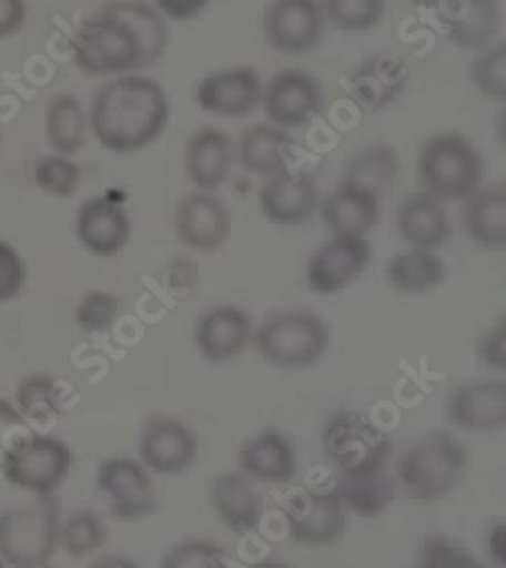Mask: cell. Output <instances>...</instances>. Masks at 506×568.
Returning <instances> with one entry per match:
<instances>
[{
  "instance_id": "obj_30",
  "label": "cell",
  "mask_w": 506,
  "mask_h": 568,
  "mask_svg": "<svg viewBox=\"0 0 506 568\" xmlns=\"http://www.w3.org/2000/svg\"><path fill=\"white\" fill-rule=\"evenodd\" d=\"M90 118L71 93L53 98L47 110V140L63 156L78 154L85 144Z\"/></svg>"
},
{
  "instance_id": "obj_4",
  "label": "cell",
  "mask_w": 506,
  "mask_h": 568,
  "mask_svg": "<svg viewBox=\"0 0 506 568\" xmlns=\"http://www.w3.org/2000/svg\"><path fill=\"white\" fill-rule=\"evenodd\" d=\"M417 174L426 193L437 201H466L483 184V156L468 138L439 134L427 140L419 152Z\"/></svg>"
},
{
  "instance_id": "obj_47",
  "label": "cell",
  "mask_w": 506,
  "mask_h": 568,
  "mask_svg": "<svg viewBox=\"0 0 506 568\" xmlns=\"http://www.w3.org/2000/svg\"><path fill=\"white\" fill-rule=\"evenodd\" d=\"M0 423H7V425L23 423V415L19 410L12 409L7 400H0Z\"/></svg>"
},
{
  "instance_id": "obj_37",
  "label": "cell",
  "mask_w": 506,
  "mask_h": 568,
  "mask_svg": "<svg viewBox=\"0 0 506 568\" xmlns=\"http://www.w3.org/2000/svg\"><path fill=\"white\" fill-rule=\"evenodd\" d=\"M36 182L41 191H45L51 196L70 199L80 189V166L68 156L55 152L51 156L37 160Z\"/></svg>"
},
{
  "instance_id": "obj_5",
  "label": "cell",
  "mask_w": 506,
  "mask_h": 568,
  "mask_svg": "<svg viewBox=\"0 0 506 568\" xmlns=\"http://www.w3.org/2000/svg\"><path fill=\"white\" fill-rule=\"evenodd\" d=\"M323 445L338 476L348 478L385 469L393 454L392 437L357 410L331 417L324 425Z\"/></svg>"
},
{
  "instance_id": "obj_48",
  "label": "cell",
  "mask_w": 506,
  "mask_h": 568,
  "mask_svg": "<svg viewBox=\"0 0 506 568\" xmlns=\"http://www.w3.org/2000/svg\"><path fill=\"white\" fill-rule=\"evenodd\" d=\"M444 0H412V4L417 9H437Z\"/></svg>"
},
{
  "instance_id": "obj_18",
  "label": "cell",
  "mask_w": 506,
  "mask_h": 568,
  "mask_svg": "<svg viewBox=\"0 0 506 568\" xmlns=\"http://www.w3.org/2000/svg\"><path fill=\"white\" fill-rule=\"evenodd\" d=\"M140 457L159 476L183 474L195 464V435L181 420H152L140 437Z\"/></svg>"
},
{
  "instance_id": "obj_49",
  "label": "cell",
  "mask_w": 506,
  "mask_h": 568,
  "mask_svg": "<svg viewBox=\"0 0 506 568\" xmlns=\"http://www.w3.org/2000/svg\"><path fill=\"white\" fill-rule=\"evenodd\" d=\"M0 567H2V560H0Z\"/></svg>"
},
{
  "instance_id": "obj_43",
  "label": "cell",
  "mask_w": 506,
  "mask_h": 568,
  "mask_svg": "<svg viewBox=\"0 0 506 568\" xmlns=\"http://www.w3.org/2000/svg\"><path fill=\"white\" fill-rule=\"evenodd\" d=\"M480 358L486 366L505 371L506 366V326L500 320L480 342Z\"/></svg>"
},
{
  "instance_id": "obj_29",
  "label": "cell",
  "mask_w": 506,
  "mask_h": 568,
  "mask_svg": "<svg viewBox=\"0 0 506 568\" xmlns=\"http://www.w3.org/2000/svg\"><path fill=\"white\" fill-rule=\"evenodd\" d=\"M336 494L341 496L345 510L361 518H377L395 498V481L387 467L363 476H338Z\"/></svg>"
},
{
  "instance_id": "obj_1",
  "label": "cell",
  "mask_w": 506,
  "mask_h": 568,
  "mask_svg": "<svg viewBox=\"0 0 506 568\" xmlns=\"http://www.w3.org/2000/svg\"><path fill=\"white\" fill-rule=\"evenodd\" d=\"M169 122V98L159 81L120 75L95 91L90 128L110 152L130 154L150 146Z\"/></svg>"
},
{
  "instance_id": "obj_17",
  "label": "cell",
  "mask_w": 506,
  "mask_h": 568,
  "mask_svg": "<svg viewBox=\"0 0 506 568\" xmlns=\"http://www.w3.org/2000/svg\"><path fill=\"white\" fill-rule=\"evenodd\" d=\"M132 233V221L126 209L112 199H90L75 216V235L83 250L98 257H112L126 247Z\"/></svg>"
},
{
  "instance_id": "obj_31",
  "label": "cell",
  "mask_w": 506,
  "mask_h": 568,
  "mask_svg": "<svg viewBox=\"0 0 506 568\" xmlns=\"http://www.w3.org/2000/svg\"><path fill=\"white\" fill-rule=\"evenodd\" d=\"M108 9L126 19L139 34L144 49V68L159 63L169 45V27L161 12L144 0H114L108 4Z\"/></svg>"
},
{
  "instance_id": "obj_20",
  "label": "cell",
  "mask_w": 506,
  "mask_h": 568,
  "mask_svg": "<svg viewBox=\"0 0 506 568\" xmlns=\"http://www.w3.org/2000/svg\"><path fill=\"white\" fill-rule=\"evenodd\" d=\"M323 221L333 237H365L380 223V196L341 181L323 205Z\"/></svg>"
},
{
  "instance_id": "obj_22",
  "label": "cell",
  "mask_w": 506,
  "mask_h": 568,
  "mask_svg": "<svg viewBox=\"0 0 506 568\" xmlns=\"http://www.w3.org/2000/svg\"><path fill=\"white\" fill-rule=\"evenodd\" d=\"M397 231L414 250H437L452 235L448 211L436 196L409 194L397 211Z\"/></svg>"
},
{
  "instance_id": "obj_14",
  "label": "cell",
  "mask_w": 506,
  "mask_h": 568,
  "mask_svg": "<svg viewBox=\"0 0 506 568\" xmlns=\"http://www.w3.org/2000/svg\"><path fill=\"white\" fill-rule=\"evenodd\" d=\"M264 88L252 68H231L208 75L196 88V103L219 118H245L262 103Z\"/></svg>"
},
{
  "instance_id": "obj_23",
  "label": "cell",
  "mask_w": 506,
  "mask_h": 568,
  "mask_svg": "<svg viewBox=\"0 0 506 568\" xmlns=\"http://www.w3.org/2000/svg\"><path fill=\"white\" fill-rule=\"evenodd\" d=\"M437 11L449 39L464 49H483L500 29L498 0H444Z\"/></svg>"
},
{
  "instance_id": "obj_15",
  "label": "cell",
  "mask_w": 506,
  "mask_h": 568,
  "mask_svg": "<svg viewBox=\"0 0 506 568\" xmlns=\"http://www.w3.org/2000/svg\"><path fill=\"white\" fill-rule=\"evenodd\" d=\"M318 189L304 172H277L270 176L260 191V209L267 221L280 227H296L318 211Z\"/></svg>"
},
{
  "instance_id": "obj_42",
  "label": "cell",
  "mask_w": 506,
  "mask_h": 568,
  "mask_svg": "<svg viewBox=\"0 0 506 568\" xmlns=\"http://www.w3.org/2000/svg\"><path fill=\"white\" fill-rule=\"evenodd\" d=\"M419 565L439 568L476 567V560L464 548L449 542L446 538H429L422 548Z\"/></svg>"
},
{
  "instance_id": "obj_40",
  "label": "cell",
  "mask_w": 506,
  "mask_h": 568,
  "mask_svg": "<svg viewBox=\"0 0 506 568\" xmlns=\"http://www.w3.org/2000/svg\"><path fill=\"white\" fill-rule=\"evenodd\" d=\"M227 565V555L223 548L211 545V542H184V545L173 548L166 558H164V567L169 568H186V567H223Z\"/></svg>"
},
{
  "instance_id": "obj_33",
  "label": "cell",
  "mask_w": 506,
  "mask_h": 568,
  "mask_svg": "<svg viewBox=\"0 0 506 568\" xmlns=\"http://www.w3.org/2000/svg\"><path fill=\"white\" fill-rule=\"evenodd\" d=\"M397 174H399V160L395 150L389 146H375L363 152L348 164L343 181L353 182L368 193L381 196L392 186Z\"/></svg>"
},
{
  "instance_id": "obj_45",
  "label": "cell",
  "mask_w": 506,
  "mask_h": 568,
  "mask_svg": "<svg viewBox=\"0 0 506 568\" xmlns=\"http://www.w3.org/2000/svg\"><path fill=\"white\" fill-rule=\"evenodd\" d=\"M24 19H27L24 0H0V39L19 33Z\"/></svg>"
},
{
  "instance_id": "obj_6",
  "label": "cell",
  "mask_w": 506,
  "mask_h": 568,
  "mask_svg": "<svg viewBox=\"0 0 506 568\" xmlns=\"http://www.w3.org/2000/svg\"><path fill=\"white\" fill-rule=\"evenodd\" d=\"M59 542V518L53 501L0 514V560L11 567H43Z\"/></svg>"
},
{
  "instance_id": "obj_21",
  "label": "cell",
  "mask_w": 506,
  "mask_h": 568,
  "mask_svg": "<svg viewBox=\"0 0 506 568\" xmlns=\"http://www.w3.org/2000/svg\"><path fill=\"white\" fill-rule=\"evenodd\" d=\"M449 420L464 432H490L506 420L505 381H484L454 390L448 403Z\"/></svg>"
},
{
  "instance_id": "obj_19",
  "label": "cell",
  "mask_w": 506,
  "mask_h": 568,
  "mask_svg": "<svg viewBox=\"0 0 506 568\" xmlns=\"http://www.w3.org/2000/svg\"><path fill=\"white\" fill-rule=\"evenodd\" d=\"M252 320L237 306H215L196 322L195 344L209 363H230L252 341Z\"/></svg>"
},
{
  "instance_id": "obj_25",
  "label": "cell",
  "mask_w": 506,
  "mask_h": 568,
  "mask_svg": "<svg viewBox=\"0 0 506 568\" xmlns=\"http://www.w3.org/2000/svg\"><path fill=\"white\" fill-rule=\"evenodd\" d=\"M211 498L219 518L237 535H247L262 523V494L242 474H225L215 478L211 486Z\"/></svg>"
},
{
  "instance_id": "obj_46",
  "label": "cell",
  "mask_w": 506,
  "mask_h": 568,
  "mask_svg": "<svg viewBox=\"0 0 506 568\" xmlns=\"http://www.w3.org/2000/svg\"><path fill=\"white\" fill-rule=\"evenodd\" d=\"M488 546H490V555L495 558L498 565H506V526L505 523L496 524L488 538Z\"/></svg>"
},
{
  "instance_id": "obj_13",
  "label": "cell",
  "mask_w": 506,
  "mask_h": 568,
  "mask_svg": "<svg viewBox=\"0 0 506 568\" xmlns=\"http://www.w3.org/2000/svg\"><path fill=\"white\" fill-rule=\"evenodd\" d=\"M98 486L110 500V511L120 520H139L156 510V494L149 471L128 457L108 459L100 467Z\"/></svg>"
},
{
  "instance_id": "obj_32",
  "label": "cell",
  "mask_w": 506,
  "mask_h": 568,
  "mask_svg": "<svg viewBox=\"0 0 506 568\" xmlns=\"http://www.w3.org/2000/svg\"><path fill=\"white\" fill-rule=\"evenodd\" d=\"M444 263L432 251L412 250L395 255L389 263V282L403 294H426L442 284Z\"/></svg>"
},
{
  "instance_id": "obj_9",
  "label": "cell",
  "mask_w": 506,
  "mask_h": 568,
  "mask_svg": "<svg viewBox=\"0 0 506 568\" xmlns=\"http://www.w3.org/2000/svg\"><path fill=\"white\" fill-rule=\"evenodd\" d=\"M323 0H272L264 12V33L272 49L289 55L311 53L324 34Z\"/></svg>"
},
{
  "instance_id": "obj_3",
  "label": "cell",
  "mask_w": 506,
  "mask_h": 568,
  "mask_svg": "<svg viewBox=\"0 0 506 568\" xmlns=\"http://www.w3.org/2000/svg\"><path fill=\"white\" fill-rule=\"evenodd\" d=\"M70 45L75 63L90 75L108 78L146 69L139 34L108 7L78 27Z\"/></svg>"
},
{
  "instance_id": "obj_35",
  "label": "cell",
  "mask_w": 506,
  "mask_h": 568,
  "mask_svg": "<svg viewBox=\"0 0 506 568\" xmlns=\"http://www.w3.org/2000/svg\"><path fill=\"white\" fill-rule=\"evenodd\" d=\"M59 542L71 558L88 557L104 546V524L92 511H75L59 526Z\"/></svg>"
},
{
  "instance_id": "obj_41",
  "label": "cell",
  "mask_w": 506,
  "mask_h": 568,
  "mask_svg": "<svg viewBox=\"0 0 506 568\" xmlns=\"http://www.w3.org/2000/svg\"><path fill=\"white\" fill-rule=\"evenodd\" d=\"M24 280H27V267H24L21 255L17 250L0 241V302H9L21 294Z\"/></svg>"
},
{
  "instance_id": "obj_16",
  "label": "cell",
  "mask_w": 506,
  "mask_h": 568,
  "mask_svg": "<svg viewBox=\"0 0 506 568\" xmlns=\"http://www.w3.org/2000/svg\"><path fill=\"white\" fill-rule=\"evenodd\" d=\"M174 229L184 245L196 251L223 247L231 235V213L215 194H189L181 201L174 215Z\"/></svg>"
},
{
  "instance_id": "obj_7",
  "label": "cell",
  "mask_w": 506,
  "mask_h": 568,
  "mask_svg": "<svg viewBox=\"0 0 506 568\" xmlns=\"http://www.w3.org/2000/svg\"><path fill=\"white\" fill-rule=\"evenodd\" d=\"M255 346L267 363L306 368L318 363L328 346V329L311 312H289L264 322L255 332Z\"/></svg>"
},
{
  "instance_id": "obj_11",
  "label": "cell",
  "mask_w": 506,
  "mask_h": 568,
  "mask_svg": "<svg viewBox=\"0 0 506 568\" xmlns=\"http://www.w3.org/2000/svg\"><path fill=\"white\" fill-rule=\"evenodd\" d=\"M262 102L272 125L292 130L311 124L312 118L321 112L323 90L318 81L306 71L289 69L272 78L262 95Z\"/></svg>"
},
{
  "instance_id": "obj_39",
  "label": "cell",
  "mask_w": 506,
  "mask_h": 568,
  "mask_svg": "<svg viewBox=\"0 0 506 568\" xmlns=\"http://www.w3.org/2000/svg\"><path fill=\"white\" fill-rule=\"evenodd\" d=\"M120 312V304L108 292H90L81 297L80 306L75 310L78 326L88 332H104L114 324Z\"/></svg>"
},
{
  "instance_id": "obj_28",
  "label": "cell",
  "mask_w": 506,
  "mask_h": 568,
  "mask_svg": "<svg viewBox=\"0 0 506 568\" xmlns=\"http://www.w3.org/2000/svg\"><path fill=\"white\" fill-rule=\"evenodd\" d=\"M464 223L472 240L490 250L506 245V191L505 184L478 189L466 199Z\"/></svg>"
},
{
  "instance_id": "obj_27",
  "label": "cell",
  "mask_w": 506,
  "mask_h": 568,
  "mask_svg": "<svg viewBox=\"0 0 506 568\" xmlns=\"http://www.w3.org/2000/svg\"><path fill=\"white\" fill-rule=\"evenodd\" d=\"M294 140L272 124L250 125L242 134L237 156L243 169L260 176H274L289 169L290 150Z\"/></svg>"
},
{
  "instance_id": "obj_10",
  "label": "cell",
  "mask_w": 506,
  "mask_h": 568,
  "mask_svg": "<svg viewBox=\"0 0 506 568\" xmlns=\"http://www.w3.org/2000/svg\"><path fill=\"white\" fill-rule=\"evenodd\" d=\"M345 506L333 491L304 489L286 504L290 535L304 546H326L345 535Z\"/></svg>"
},
{
  "instance_id": "obj_34",
  "label": "cell",
  "mask_w": 506,
  "mask_h": 568,
  "mask_svg": "<svg viewBox=\"0 0 506 568\" xmlns=\"http://www.w3.org/2000/svg\"><path fill=\"white\" fill-rule=\"evenodd\" d=\"M324 19L343 33L371 31L385 12V0H323Z\"/></svg>"
},
{
  "instance_id": "obj_8",
  "label": "cell",
  "mask_w": 506,
  "mask_h": 568,
  "mask_svg": "<svg viewBox=\"0 0 506 568\" xmlns=\"http://www.w3.org/2000/svg\"><path fill=\"white\" fill-rule=\"evenodd\" d=\"M70 469V447L51 435H33L17 442L2 462L4 478L14 488L31 491L43 500L51 498L65 481Z\"/></svg>"
},
{
  "instance_id": "obj_38",
  "label": "cell",
  "mask_w": 506,
  "mask_h": 568,
  "mask_svg": "<svg viewBox=\"0 0 506 568\" xmlns=\"http://www.w3.org/2000/svg\"><path fill=\"white\" fill-rule=\"evenodd\" d=\"M472 81L476 90L486 98L505 100L506 98V45L490 47L472 65Z\"/></svg>"
},
{
  "instance_id": "obj_12",
  "label": "cell",
  "mask_w": 506,
  "mask_h": 568,
  "mask_svg": "<svg viewBox=\"0 0 506 568\" xmlns=\"http://www.w3.org/2000/svg\"><path fill=\"white\" fill-rule=\"evenodd\" d=\"M368 262L371 245L365 237H333L312 253L306 280L316 294L334 296L355 284Z\"/></svg>"
},
{
  "instance_id": "obj_24",
  "label": "cell",
  "mask_w": 506,
  "mask_h": 568,
  "mask_svg": "<svg viewBox=\"0 0 506 568\" xmlns=\"http://www.w3.org/2000/svg\"><path fill=\"white\" fill-rule=\"evenodd\" d=\"M233 154L230 138L217 128H201L184 150V171L199 191L211 193L230 176Z\"/></svg>"
},
{
  "instance_id": "obj_26",
  "label": "cell",
  "mask_w": 506,
  "mask_h": 568,
  "mask_svg": "<svg viewBox=\"0 0 506 568\" xmlns=\"http://www.w3.org/2000/svg\"><path fill=\"white\" fill-rule=\"evenodd\" d=\"M240 467L255 481L289 484L296 474V454L282 433L264 432L243 445Z\"/></svg>"
},
{
  "instance_id": "obj_44",
  "label": "cell",
  "mask_w": 506,
  "mask_h": 568,
  "mask_svg": "<svg viewBox=\"0 0 506 568\" xmlns=\"http://www.w3.org/2000/svg\"><path fill=\"white\" fill-rule=\"evenodd\" d=\"M209 0H156L159 12L173 21H193L208 9Z\"/></svg>"
},
{
  "instance_id": "obj_36",
  "label": "cell",
  "mask_w": 506,
  "mask_h": 568,
  "mask_svg": "<svg viewBox=\"0 0 506 568\" xmlns=\"http://www.w3.org/2000/svg\"><path fill=\"white\" fill-rule=\"evenodd\" d=\"M17 407L23 419L49 423L59 415L58 385L49 376H29L17 388Z\"/></svg>"
},
{
  "instance_id": "obj_2",
  "label": "cell",
  "mask_w": 506,
  "mask_h": 568,
  "mask_svg": "<svg viewBox=\"0 0 506 568\" xmlns=\"http://www.w3.org/2000/svg\"><path fill=\"white\" fill-rule=\"evenodd\" d=\"M466 467L468 454L461 442L449 433L432 432L405 449L397 476L412 500L432 504L456 489Z\"/></svg>"
}]
</instances>
